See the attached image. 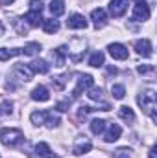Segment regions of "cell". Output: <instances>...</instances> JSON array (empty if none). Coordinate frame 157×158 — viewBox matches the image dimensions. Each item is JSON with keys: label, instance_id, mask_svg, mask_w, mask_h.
Wrapping results in <instances>:
<instances>
[{"label": "cell", "instance_id": "obj_20", "mask_svg": "<svg viewBox=\"0 0 157 158\" xmlns=\"http://www.w3.org/2000/svg\"><path fill=\"white\" fill-rule=\"evenodd\" d=\"M48 7H50V13H52L54 17H59V15L65 13V2H63V0H50Z\"/></svg>", "mask_w": 157, "mask_h": 158}, {"label": "cell", "instance_id": "obj_1", "mask_svg": "<svg viewBox=\"0 0 157 158\" xmlns=\"http://www.w3.org/2000/svg\"><path fill=\"white\" fill-rule=\"evenodd\" d=\"M137 103L142 109V112H146L152 121H157V114H155V105H157V96L154 90H144L137 96Z\"/></svg>", "mask_w": 157, "mask_h": 158}, {"label": "cell", "instance_id": "obj_38", "mask_svg": "<svg viewBox=\"0 0 157 158\" xmlns=\"http://www.w3.org/2000/svg\"><path fill=\"white\" fill-rule=\"evenodd\" d=\"M148 158H157V145H154V147L150 149V156Z\"/></svg>", "mask_w": 157, "mask_h": 158}, {"label": "cell", "instance_id": "obj_32", "mask_svg": "<svg viewBox=\"0 0 157 158\" xmlns=\"http://www.w3.org/2000/svg\"><path fill=\"white\" fill-rule=\"evenodd\" d=\"M13 112V103L11 101H2L0 103V116H7V114H11Z\"/></svg>", "mask_w": 157, "mask_h": 158}, {"label": "cell", "instance_id": "obj_15", "mask_svg": "<svg viewBox=\"0 0 157 158\" xmlns=\"http://www.w3.org/2000/svg\"><path fill=\"white\" fill-rule=\"evenodd\" d=\"M15 74L20 77V81H24V83L32 81V76H34V72L30 70V66H26V64H22V63L15 64Z\"/></svg>", "mask_w": 157, "mask_h": 158}, {"label": "cell", "instance_id": "obj_42", "mask_svg": "<svg viewBox=\"0 0 157 158\" xmlns=\"http://www.w3.org/2000/svg\"><path fill=\"white\" fill-rule=\"evenodd\" d=\"M137 2H142V0H135V4H137Z\"/></svg>", "mask_w": 157, "mask_h": 158}, {"label": "cell", "instance_id": "obj_14", "mask_svg": "<svg viewBox=\"0 0 157 158\" xmlns=\"http://www.w3.org/2000/svg\"><path fill=\"white\" fill-rule=\"evenodd\" d=\"M30 96H32V99H34V101H41V103L50 99V92H48V88H46V86H43V85L35 86V88L32 90V94H30Z\"/></svg>", "mask_w": 157, "mask_h": 158}, {"label": "cell", "instance_id": "obj_36", "mask_svg": "<svg viewBox=\"0 0 157 158\" xmlns=\"http://www.w3.org/2000/svg\"><path fill=\"white\" fill-rule=\"evenodd\" d=\"M30 11L41 13V11H43V2H41V0H30Z\"/></svg>", "mask_w": 157, "mask_h": 158}, {"label": "cell", "instance_id": "obj_22", "mask_svg": "<svg viewBox=\"0 0 157 158\" xmlns=\"http://www.w3.org/2000/svg\"><path fill=\"white\" fill-rule=\"evenodd\" d=\"M104 61H105V57H104L102 52H94V53H91V57H89V64H91L92 68L104 66Z\"/></svg>", "mask_w": 157, "mask_h": 158}, {"label": "cell", "instance_id": "obj_23", "mask_svg": "<svg viewBox=\"0 0 157 158\" xmlns=\"http://www.w3.org/2000/svg\"><path fill=\"white\" fill-rule=\"evenodd\" d=\"M46 114H48V110H35V112H32V123L35 125V127H39V125H44V121H46Z\"/></svg>", "mask_w": 157, "mask_h": 158}, {"label": "cell", "instance_id": "obj_13", "mask_svg": "<svg viewBox=\"0 0 157 158\" xmlns=\"http://www.w3.org/2000/svg\"><path fill=\"white\" fill-rule=\"evenodd\" d=\"M28 66L34 74H48V70H50V64L44 59H34Z\"/></svg>", "mask_w": 157, "mask_h": 158}, {"label": "cell", "instance_id": "obj_35", "mask_svg": "<svg viewBox=\"0 0 157 158\" xmlns=\"http://www.w3.org/2000/svg\"><path fill=\"white\" fill-rule=\"evenodd\" d=\"M129 153H131V151H129L128 147H120V149L115 151V158H131Z\"/></svg>", "mask_w": 157, "mask_h": 158}, {"label": "cell", "instance_id": "obj_40", "mask_svg": "<svg viewBox=\"0 0 157 158\" xmlns=\"http://www.w3.org/2000/svg\"><path fill=\"white\" fill-rule=\"evenodd\" d=\"M13 2H15V0H2L4 6H9V4H13Z\"/></svg>", "mask_w": 157, "mask_h": 158}, {"label": "cell", "instance_id": "obj_16", "mask_svg": "<svg viewBox=\"0 0 157 158\" xmlns=\"http://www.w3.org/2000/svg\"><path fill=\"white\" fill-rule=\"evenodd\" d=\"M65 57H67V46H59L52 52V59L56 66H65Z\"/></svg>", "mask_w": 157, "mask_h": 158}, {"label": "cell", "instance_id": "obj_27", "mask_svg": "<svg viewBox=\"0 0 157 158\" xmlns=\"http://www.w3.org/2000/svg\"><path fill=\"white\" fill-rule=\"evenodd\" d=\"M118 116L122 119H126V121H135V112L129 109V107H120V110H118Z\"/></svg>", "mask_w": 157, "mask_h": 158}, {"label": "cell", "instance_id": "obj_26", "mask_svg": "<svg viewBox=\"0 0 157 158\" xmlns=\"http://www.w3.org/2000/svg\"><path fill=\"white\" fill-rule=\"evenodd\" d=\"M59 123H61V119H59V116L48 110V114H46V121H44V125H46L48 129H56V127H59Z\"/></svg>", "mask_w": 157, "mask_h": 158}, {"label": "cell", "instance_id": "obj_24", "mask_svg": "<svg viewBox=\"0 0 157 158\" xmlns=\"http://www.w3.org/2000/svg\"><path fill=\"white\" fill-rule=\"evenodd\" d=\"M105 119H102V118H96V119H92L91 121V131H92V134H102L104 132V129H105Z\"/></svg>", "mask_w": 157, "mask_h": 158}, {"label": "cell", "instance_id": "obj_3", "mask_svg": "<svg viewBox=\"0 0 157 158\" xmlns=\"http://www.w3.org/2000/svg\"><path fill=\"white\" fill-rule=\"evenodd\" d=\"M85 46H87V42H85L83 39L74 37V39L69 42V46H67V55H70V59H72L74 63H79V61L83 59Z\"/></svg>", "mask_w": 157, "mask_h": 158}, {"label": "cell", "instance_id": "obj_39", "mask_svg": "<svg viewBox=\"0 0 157 158\" xmlns=\"http://www.w3.org/2000/svg\"><path fill=\"white\" fill-rule=\"evenodd\" d=\"M107 74H111V76H115V74H117V68H113V66H109V68H107Z\"/></svg>", "mask_w": 157, "mask_h": 158}, {"label": "cell", "instance_id": "obj_31", "mask_svg": "<svg viewBox=\"0 0 157 158\" xmlns=\"http://www.w3.org/2000/svg\"><path fill=\"white\" fill-rule=\"evenodd\" d=\"M111 94H113L115 99H124V96H126L124 85H113V86H111Z\"/></svg>", "mask_w": 157, "mask_h": 158}, {"label": "cell", "instance_id": "obj_37", "mask_svg": "<svg viewBox=\"0 0 157 158\" xmlns=\"http://www.w3.org/2000/svg\"><path fill=\"white\" fill-rule=\"evenodd\" d=\"M56 109L59 110V112H67L69 109H70V101L67 99V101H59L57 105H56Z\"/></svg>", "mask_w": 157, "mask_h": 158}, {"label": "cell", "instance_id": "obj_25", "mask_svg": "<svg viewBox=\"0 0 157 158\" xmlns=\"http://www.w3.org/2000/svg\"><path fill=\"white\" fill-rule=\"evenodd\" d=\"M15 55H20V48H13V50H7V48H0V61H7Z\"/></svg>", "mask_w": 157, "mask_h": 158}, {"label": "cell", "instance_id": "obj_29", "mask_svg": "<svg viewBox=\"0 0 157 158\" xmlns=\"http://www.w3.org/2000/svg\"><path fill=\"white\" fill-rule=\"evenodd\" d=\"M13 26H15V30H17L19 35H26V31H28V24L24 22V19H15V20H13Z\"/></svg>", "mask_w": 157, "mask_h": 158}, {"label": "cell", "instance_id": "obj_8", "mask_svg": "<svg viewBox=\"0 0 157 158\" xmlns=\"http://www.w3.org/2000/svg\"><path fill=\"white\" fill-rule=\"evenodd\" d=\"M67 28L70 30H85L87 28V19L79 13H72L67 20Z\"/></svg>", "mask_w": 157, "mask_h": 158}, {"label": "cell", "instance_id": "obj_18", "mask_svg": "<svg viewBox=\"0 0 157 158\" xmlns=\"http://www.w3.org/2000/svg\"><path fill=\"white\" fill-rule=\"evenodd\" d=\"M35 153H37L41 158H59L57 155L52 153V149H50L48 143H44V142H39V143L35 145Z\"/></svg>", "mask_w": 157, "mask_h": 158}, {"label": "cell", "instance_id": "obj_10", "mask_svg": "<svg viewBox=\"0 0 157 158\" xmlns=\"http://www.w3.org/2000/svg\"><path fill=\"white\" fill-rule=\"evenodd\" d=\"M126 9H128V0H111L109 2V13L115 19L122 17L126 13Z\"/></svg>", "mask_w": 157, "mask_h": 158}, {"label": "cell", "instance_id": "obj_7", "mask_svg": "<svg viewBox=\"0 0 157 158\" xmlns=\"http://www.w3.org/2000/svg\"><path fill=\"white\" fill-rule=\"evenodd\" d=\"M107 50H109V55L113 57V59H118V61H124V59H128V48L124 46V44H120V42H113V44H109L107 46Z\"/></svg>", "mask_w": 157, "mask_h": 158}, {"label": "cell", "instance_id": "obj_12", "mask_svg": "<svg viewBox=\"0 0 157 158\" xmlns=\"http://www.w3.org/2000/svg\"><path fill=\"white\" fill-rule=\"evenodd\" d=\"M120 134H122V129H120V125H118V123H109V127H107V132L104 134V140H105L107 143H113V142H117L118 138H120Z\"/></svg>", "mask_w": 157, "mask_h": 158}, {"label": "cell", "instance_id": "obj_28", "mask_svg": "<svg viewBox=\"0 0 157 158\" xmlns=\"http://www.w3.org/2000/svg\"><path fill=\"white\" fill-rule=\"evenodd\" d=\"M67 81H69V74H63V76H57V77L52 79V85H54L56 90H63L65 85H67Z\"/></svg>", "mask_w": 157, "mask_h": 158}, {"label": "cell", "instance_id": "obj_34", "mask_svg": "<svg viewBox=\"0 0 157 158\" xmlns=\"http://www.w3.org/2000/svg\"><path fill=\"white\" fill-rule=\"evenodd\" d=\"M96 109H92V107H89V105H81L78 110V119H85L87 118V114H91V112H94Z\"/></svg>", "mask_w": 157, "mask_h": 158}, {"label": "cell", "instance_id": "obj_5", "mask_svg": "<svg viewBox=\"0 0 157 158\" xmlns=\"http://www.w3.org/2000/svg\"><path fill=\"white\" fill-rule=\"evenodd\" d=\"M91 149H92L91 140L87 136H78L74 140V145H72V155L74 156H81V155H87Z\"/></svg>", "mask_w": 157, "mask_h": 158}, {"label": "cell", "instance_id": "obj_19", "mask_svg": "<svg viewBox=\"0 0 157 158\" xmlns=\"http://www.w3.org/2000/svg\"><path fill=\"white\" fill-rule=\"evenodd\" d=\"M43 30L46 33H57L59 31V20H56V19H43Z\"/></svg>", "mask_w": 157, "mask_h": 158}, {"label": "cell", "instance_id": "obj_2", "mask_svg": "<svg viewBox=\"0 0 157 158\" xmlns=\"http://www.w3.org/2000/svg\"><path fill=\"white\" fill-rule=\"evenodd\" d=\"M22 140H24V134H22L20 129L4 127V129L0 131V142H2L6 147H17Z\"/></svg>", "mask_w": 157, "mask_h": 158}, {"label": "cell", "instance_id": "obj_4", "mask_svg": "<svg viewBox=\"0 0 157 158\" xmlns=\"http://www.w3.org/2000/svg\"><path fill=\"white\" fill-rule=\"evenodd\" d=\"M150 19V6L146 4V0L142 2H137L135 7H133V15H131V20L135 22H144Z\"/></svg>", "mask_w": 157, "mask_h": 158}, {"label": "cell", "instance_id": "obj_6", "mask_svg": "<svg viewBox=\"0 0 157 158\" xmlns=\"http://www.w3.org/2000/svg\"><path fill=\"white\" fill-rule=\"evenodd\" d=\"M92 85H94L92 76H89V74H81V76L78 77V85H76V88H74V92H72V98H79L81 92H83V90H89Z\"/></svg>", "mask_w": 157, "mask_h": 158}, {"label": "cell", "instance_id": "obj_30", "mask_svg": "<svg viewBox=\"0 0 157 158\" xmlns=\"http://www.w3.org/2000/svg\"><path fill=\"white\" fill-rule=\"evenodd\" d=\"M87 98L89 99H92V101H102V88L98 86H91L89 90H87Z\"/></svg>", "mask_w": 157, "mask_h": 158}, {"label": "cell", "instance_id": "obj_9", "mask_svg": "<svg viewBox=\"0 0 157 158\" xmlns=\"http://www.w3.org/2000/svg\"><path fill=\"white\" fill-rule=\"evenodd\" d=\"M91 20H92V24H94L96 30H98V28H104V26L107 24V13H105L102 7L92 9V11H91Z\"/></svg>", "mask_w": 157, "mask_h": 158}, {"label": "cell", "instance_id": "obj_33", "mask_svg": "<svg viewBox=\"0 0 157 158\" xmlns=\"http://www.w3.org/2000/svg\"><path fill=\"white\" fill-rule=\"evenodd\" d=\"M137 72L141 74V76H152L154 72H155V68H154V64H141V66H137Z\"/></svg>", "mask_w": 157, "mask_h": 158}, {"label": "cell", "instance_id": "obj_11", "mask_svg": "<svg viewBox=\"0 0 157 158\" xmlns=\"http://www.w3.org/2000/svg\"><path fill=\"white\" fill-rule=\"evenodd\" d=\"M135 52L139 53V55H142V57H152V42L148 39H141V40H137L135 42Z\"/></svg>", "mask_w": 157, "mask_h": 158}, {"label": "cell", "instance_id": "obj_21", "mask_svg": "<svg viewBox=\"0 0 157 158\" xmlns=\"http://www.w3.org/2000/svg\"><path fill=\"white\" fill-rule=\"evenodd\" d=\"M39 52H41L39 42H30V44H26L24 48H20V53H24V55H28V57H34V55H37Z\"/></svg>", "mask_w": 157, "mask_h": 158}, {"label": "cell", "instance_id": "obj_41", "mask_svg": "<svg viewBox=\"0 0 157 158\" xmlns=\"http://www.w3.org/2000/svg\"><path fill=\"white\" fill-rule=\"evenodd\" d=\"M2 35H4V24L0 22V37H2Z\"/></svg>", "mask_w": 157, "mask_h": 158}, {"label": "cell", "instance_id": "obj_17", "mask_svg": "<svg viewBox=\"0 0 157 158\" xmlns=\"http://www.w3.org/2000/svg\"><path fill=\"white\" fill-rule=\"evenodd\" d=\"M24 22L30 26V28H37L39 24H43V19H41V13H35V11H28L24 17Z\"/></svg>", "mask_w": 157, "mask_h": 158}]
</instances>
